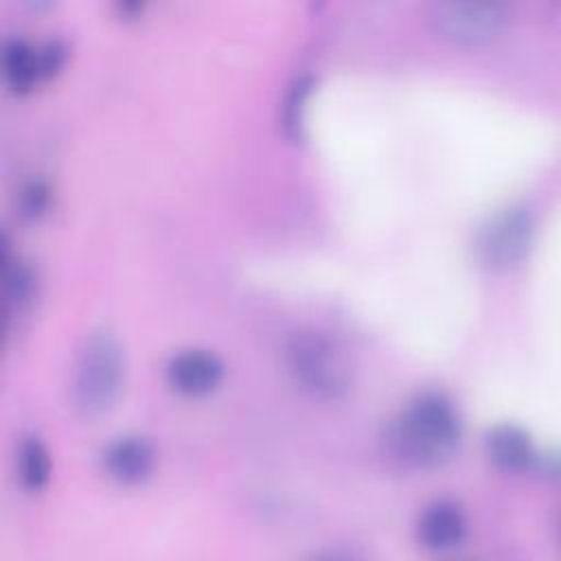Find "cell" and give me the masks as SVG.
I'll list each match as a JSON object with an SVG mask.
<instances>
[{
    "label": "cell",
    "mask_w": 561,
    "mask_h": 561,
    "mask_svg": "<svg viewBox=\"0 0 561 561\" xmlns=\"http://www.w3.org/2000/svg\"><path fill=\"white\" fill-rule=\"evenodd\" d=\"M460 443V419L451 401L438 392H423L410 401L388 432L392 454L412 467H438Z\"/></svg>",
    "instance_id": "1"
},
{
    "label": "cell",
    "mask_w": 561,
    "mask_h": 561,
    "mask_svg": "<svg viewBox=\"0 0 561 561\" xmlns=\"http://www.w3.org/2000/svg\"><path fill=\"white\" fill-rule=\"evenodd\" d=\"M125 377V355L118 340L107 331L92 333L75 364L70 383L72 405L92 419L112 408Z\"/></svg>",
    "instance_id": "2"
},
{
    "label": "cell",
    "mask_w": 561,
    "mask_h": 561,
    "mask_svg": "<svg viewBox=\"0 0 561 561\" xmlns=\"http://www.w3.org/2000/svg\"><path fill=\"white\" fill-rule=\"evenodd\" d=\"M287 366L305 390L322 399H337L353 383L346 351L320 331H300L289 340Z\"/></svg>",
    "instance_id": "3"
},
{
    "label": "cell",
    "mask_w": 561,
    "mask_h": 561,
    "mask_svg": "<svg viewBox=\"0 0 561 561\" xmlns=\"http://www.w3.org/2000/svg\"><path fill=\"white\" fill-rule=\"evenodd\" d=\"M434 31L451 42L478 44L491 39L506 22V7L484 0L436 2L430 9Z\"/></svg>",
    "instance_id": "4"
},
{
    "label": "cell",
    "mask_w": 561,
    "mask_h": 561,
    "mask_svg": "<svg viewBox=\"0 0 561 561\" xmlns=\"http://www.w3.org/2000/svg\"><path fill=\"white\" fill-rule=\"evenodd\" d=\"M533 219L526 210L515 208L493 217L478 237V254L491 267L515 265L528 250Z\"/></svg>",
    "instance_id": "5"
},
{
    "label": "cell",
    "mask_w": 561,
    "mask_h": 561,
    "mask_svg": "<svg viewBox=\"0 0 561 561\" xmlns=\"http://www.w3.org/2000/svg\"><path fill=\"white\" fill-rule=\"evenodd\" d=\"M221 377H224L221 359L202 348L182 351L173 355L167 366L169 383L178 392L191 394V397H199L215 390Z\"/></svg>",
    "instance_id": "6"
},
{
    "label": "cell",
    "mask_w": 561,
    "mask_h": 561,
    "mask_svg": "<svg viewBox=\"0 0 561 561\" xmlns=\"http://www.w3.org/2000/svg\"><path fill=\"white\" fill-rule=\"evenodd\" d=\"M419 541L423 548L443 552L456 548L467 533V519L458 504L449 500H440L430 504L419 517Z\"/></svg>",
    "instance_id": "7"
},
{
    "label": "cell",
    "mask_w": 561,
    "mask_h": 561,
    "mask_svg": "<svg viewBox=\"0 0 561 561\" xmlns=\"http://www.w3.org/2000/svg\"><path fill=\"white\" fill-rule=\"evenodd\" d=\"M153 462V447L149 445V440L140 436H121L114 443H110V447L103 454L105 471L123 484H136L145 480L151 473Z\"/></svg>",
    "instance_id": "8"
},
{
    "label": "cell",
    "mask_w": 561,
    "mask_h": 561,
    "mask_svg": "<svg viewBox=\"0 0 561 561\" xmlns=\"http://www.w3.org/2000/svg\"><path fill=\"white\" fill-rule=\"evenodd\" d=\"M484 447L489 458L504 471H526L539 460L528 434L515 425H495L486 434Z\"/></svg>",
    "instance_id": "9"
},
{
    "label": "cell",
    "mask_w": 561,
    "mask_h": 561,
    "mask_svg": "<svg viewBox=\"0 0 561 561\" xmlns=\"http://www.w3.org/2000/svg\"><path fill=\"white\" fill-rule=\"evenodd\" d=\"M4 77L18 92H26L44 81L39 46H31L24 39H9L2 55Z\"/></svg>",
    "instance_id": "10"
},
{
    "label": "cell",
    "mask_w": 561,
    "mask_h": 561,
    "mask_svg": "<svg viewBox=\"0 0 561 561\" xmlns=\"http://www.w3.org/2000/svg\"><path fill=\"white\" fill-rule=\"evenodd\" d=\"M18 473L26 489L37 491L42 489L50 478V456L44 443L35 436H28L22 440L18 451Z\"/></svg>",
    "instance_id": "11"
},
{
    "label": "cell",
    "mask_w": 561,
    "mask_h": 561,
    "mask_svg": "<svg viewBox=\"0 0 561 561\" xmlns=\"http://www.w3.org/2000/svg\"><path fill=\"white\" fill-rule=\"evenodd\" d=\"M33 294V274L26 265L20 261L13 265H7V296L11 307H22L28 302Z\"/></svg>",
    "instance_id": "12"
},
{
    "label": "cell",
    "mask_w": 561,
    "mask_h": 561,
    "mask_svg": "<svg viewBox=\"0 0 561 561\" xmlns=\"http://www.w3.org/2000/svg\"><path fill=\"white\" fill-rule=\"evenodd\" d=\"M311 90V81L309 79H298L291 85V92L287 96V105H285V127L289 129V134L300 136V127H302V110H305V101L307 94Z\"/></svg>",
    "instance_id": "13"
},
{
    "label": "cell",
    "mask_w": 561,
    "mask_h": 561,
    "mask_svg": "<svg viewBox=\"0 0 561 561\" xmlns=\"http://www.w3.org/2000/svg\"><path fill=\"white\" fill-rule=\"evenodd\" d=\"M48 204V188L39 182H33L28 184L24 191H22V213L28 215V217H35L39 213H44Z\"/></svg>",
    "instance_id": "14"
}]
</instances>
